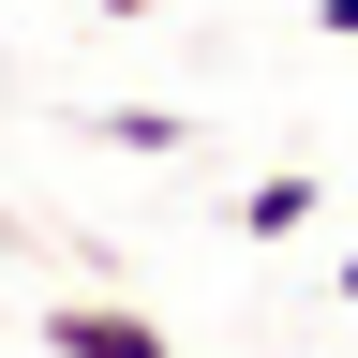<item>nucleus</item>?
<instances>
[{
  "label": "nucleus",
  "instance_id": "obj_3",
  "mask_svg": "<svg viewBox=\"0 0 358 358\" xmlns=\"http://www.w3.org/2000/svg\"><path fill=\"white\" fill-rule=\"evenodd\" d=\"M105 150H134V164H179V150H194V120H164V105H105Z\"/></svg>",
  "mask_w": 358,
  "mask_h": 358
},
{
  "label": "nucleus",
  "instance_id": "obj_5",
  "mask_svg": "<svg viewBox=\"0 0 358 358\" xmlns=\"http://www.w3.org/2000/svg\"><path fill=\"white\" fill-rule=\"evenodd\" d=\"M105 15H120V30H150V15H164V0H105Z\"/></svg>",
  "mask_w": 358,
  "mask_h": 358
},
{
  "label": "nucleus",
  "instance_id": "obj_4",
  "mask_svg": "<svg viewBox=\"0 0 358 358\" xmlns=\"http://www.w3.org/2000/svg\"><path fill=\"white\" fill-rule=\"evenodd\" d=\"M313 30H329V45H358V0H313Z\"/></svg>",
  "mask_w": 358,
  "mask_h": 358
},
{
  "label": "nucleus",
  "instance_id": "obj_2",
  "mask_svg": "<svg viewBox=\"0 0 358 358\" xmlns=\"http://www.w3.org/2000/svg\"><path fill=\"white\" fill-rule=\"evenodd\" d=\"M313 209H329V179H313V164H268L254 194H239V239H299Z\"/></svg>",
  "mask_w": 358,
  "mask_h": 358
},
{
  "label": "nucleus",
  "instance_id": "obj_1",
  "mask_svg": "<svg viewBox=\"0 0 358 358\" xmlns=\"http://www.w3.org/2000/svg\"><path fill=\"white\" fill-rule=\"evenodd\" d=\"M45 343L60 358H179V329H150L134 299H45Z\"/></svg>",
  "mask_w": 358,
  "mask_h": 358
},
{
  "label": "nucleus",
  "instance_id": "obj_6",
  "mask_svg": "<svg viewBox=\"0 0 358 358\" xmlns=\"http://www.w3.org/2000/svg\"><path fill=\"white\" fill-rule=\"evenodd\" d=\"M329 299H358V254H343V268H329Z\"/></svg>",
  "mask_w": 358,
  "mask_h": 358
}]
</instances>
